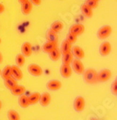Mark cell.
Returning a JSON list of instances; mask_svg holds the SVG:
<instances>
[{
    "label": "cell",
    "mask_w": 117,
    "mask_h": 120,
    "mask_svg": "<svg viewBox=\"0 0 117 120\" xmlns=\"http://www.w3.org/2000/svg\"><path fill=\"white\" fill-rule=\"evenodd\" d=\"M84 75V80L88 84H95L97 82V72L95 69L93 68H89V69L85 70L83 73Z\"/></svg>",
    "instance_id": "obj_1"
},
{
    "label": "cell",
    "mask_w": 117,
    "mask_h": 120,
    "mask_svg": "<svg viewBox=\"0 0 117 120\" xmlns=\"http://www.w3.org/2000/svg\"><path fill=\"white\" fill-rule=\"evenodd\" d=\"M112 33V27L111 25H103L100 27L97 32V37L99 39H105L108 38Z\"/></svg>",
    "instance_id": "obj_2"
},
{
    "label": "cell",
    "mask_w": 117,
    "mask_h": 120,
    "mask_svg": "<svg viewBox=\"0 0 117 120\" xmlns=\"http://www.w3.org/2000/svg\"><path fill=\"white\" fill-rule=\"evenodd\" d=\"M71 64H72V67H71L72 70L78 75H82L85 70L84 64L79 59L77 58L73 59L71 62Z\"/></svg>",
    "instance_id": "obj_3"
},
{
    "label": "cell",
    "mask_w": 117,
    "mask_h": 120,
    "mask_svg": "<svg viewBox=\"0 0 117 120\" xmlns=\"http://www.w3.org/2000/svg\"><path fill=\"white\" fill-rule=\"evenodd\" d=\"M111 76H112V72L109 69H103L100 72H97V82H106L111 78Z\"/></svg>",
    "instance_id": "obj_4"
},
{
    "label": "cell",
    "mask_w": 117,
    "mask_h": 120,
    "mask_svg": "<svg viewBox=\"0 0 117 120\" xmlns=\"http://www.w3.org/2000/svg\"><path fill=\"white\" fill-rule=\"evenodd\" d=\"M85 107V100L82 96H77L73 101V109L74 110L80 112L82 111Z\"/></svg>",
    "instance_id": "obj_5"
},
{
    "label": "cell",
    "mask_w": 117,
    "mask_h": 120,
    "mask_svg": "<svg viewBox=\"0 0 117 120\" xmlns=\"http://www.w3.org/2000/svg\"><path fill=\"white\" fill-rule=\"evenodd\" d=\"M28 72L31 75L35 76V77H39L43 74L42 68L36 64H29L28 67Z\"/></svg>",
    "instance_id": "obj_6"
},
{
    "label": "cell",
    "mask_w": 117,
    "mask_h": 120,
    "mask_svg": "<svg viewBox=\"0 0 117 120\" xmlns=\"http://www.w3.org/2000/svg\"><path fill=\"white\" fill-rule=\"evenodd\" d=\"M111 44L108 41H105L102 43L99 47L100 54V55H102L103 56H108L111 53Z\"/></svg>",
    "instance_id": "obj_7"
},
{
    "label": "cell",
    "mask_w": 117,
    "mask_h": 120,
    "mask_svg": "<svg viewBox=\"0 0 117 120\" xmlns=\"http://www.w3.org/2000/svg\"><path fill=\"white\" fill-rule=\"evenodd\" d=\"M85 27L83 24H75L70 27L69 33H71L78 36L85 32Z\"/></svg>",
    "instance_id": "obj_8"
},
{
    "label": "cell",
    "mask_w": 117,
    "mask_h": 120,
    "mask_svg": "<svg viewBox=\"0 0 117 120\" xmlns=\"http://www.w3.org/2000/svg\"><path fill=\"white\" fill-rule=\"evenodd\" d=\"M60 72H61V75L63 78H69L72 75V68L69 64H63L61 67Z\"/></svg>",
    "instance_id": "obj_9"
},
{
    "label": "cell",
    "mask_w": 117,
    "mask_h": 120,
    "mask_svg": "<svg viewBox=\"0 0 117 120\" xmlns=\"http://www.w3.org/2000/svg\"><path fill=\"white\" fill-rule=\"evenodd\" d=\"M47 88L50 90H58L62 87V83L58 80H51L47 82Z\"/></svg>",
    "instance_id": "obj_10"
},
{
    "label": "cell",
    "mask_w": 117,
    "mask_h": 120,
    "mask_svg": "<svg viewBox=\"0 0 117 120\" xmlns=\"http://www.w3.org/2000/svg\"><path fill=\"white\" fill-rule=\"evenodd\" d=\"M11 71H12V77L16 80H20L23 79V72L20 67L17 65H13L11 66Z\"/></svg>",
    "instance_id": "obj_11"
},
{
    "label": "cell",
    "mask_w": 117,
    "mask_h": 120,
    "mask_svg": "<svg viewBox=\"0 0 117 120\" xmlns=\"http://www.w3.org/2000/svg\"><path fill=\"white\" fill-rule=\"evenodd\" d=\"M21 53L25 57H28L32 54V46L29 42H25L22 45Z\"/></svg>",
    "instance_id": "obj_12"
},
{
    "label": "cell",
    "mask_w": 117,
    "mask_h": 120,
    "mask_svg": "<svg viewBox=\"0 0 117 120\" xmlns=\"http://www.w3.org/2000/svg\"><path fill=\"white\" fill-rule=\"evenodd\" d=\"M33 4L30 0H26V2L21 4V12L23 15H29L32 10Z\"/></svg>",
    "instance_id": "obj_13"
},
{
    "label": "cell",
    "mask_w": 117,
    "mask_h": 120,
    "mask_svg": "<svg viewBox=\"0 0 117 120\" xmlns=\"http://www.w3.org/2000/svg\"><path fill=\"white\" fill-rule=\"evenodd\" d=\"M51 96L49 93H44L40 96V98L39 102L42 106H47L49 105L50 102H51Z\"/></svg>",
    "instance_id": "obj_14"
},
{
    "label": "cell",
    "mask_w": 117,
    "mask_h": 120,
    "mask_svg": "<svg viewBox=\"0 0 117 120\" xmlns=\"http://www.w3.org/2000/svg\"><path fill=\"white\" fill-rule=\"evenodd\" d=\"M72 54L73 55L77 58V59H82L85 58V51H84L80 46H73L72 49Z\"/></svg>",
    "instance_id": "obj_15"
},
{
    "label": "cell",
    "mask_w": 117,
    "mask_h": 120,
    "mask_svg": "<svg viewBox=\"0 0 117 120\" xmlns=\"http://www.w3.org/2000/svg\"><path fill=\"white\" fill-rule=\"evenodd\" d=\"M57 47V43L47 41V42L44 43V45L42 46V49H43V51H44V52L49 54V52H51L52 51L55 49Z\"/></svg>",
    "instance_id": "obj_16"
},
{
    "label": "cell",
    "mask_w": 117,
    "mask_h": 120,
    "mask_svg": "<svg viewBox=\"0 0 117 120\" xmlns=\"http://www.w3.org/2000/svg\"><path fill=\"white\" fill-rule=\"evenodd\" d=\"M64 27V23L61 21V20H56L55 22H53L51 25V27H50V29L52 30H53L54 32L58 33L59 32H61L63 28Z\"/></svg>",
    "instance_id": "obj_17"
},
{
    "label": "cell",
    "mask_w": 117,
    "mask_h": 120,
    "mask_svg": "<svg viewBox=\"0 0 117 120\" xmlns=\"http://www.w3.org/2000/svg\"><path fill=\"white\" fill-rule=\"evenodd\" d=\"M81 10L83 15L88 18H91L93 15V9L90 8L89 6H87L85 3L81 4Z\"/></svg>",
    "instance_id": "obj_18"
},
{
    "label": "cell",
    "mask_w": 117,
    "mask_h": 120,
    "mask_svg": "<svg viewBox=\"0 0 117 120\" xmlns=\"http://www.w3.org/2000/svg\"><path fill=\"white\" fill-rule=\"evenodd\" d=\"M46 38L47 41H50V42H54V43H57L58 41V36L57 33L54 32L53 30H52L51 29H49L46 35Z\"/></svg>",
    "instance_id": "obj_19"
},
{
    "label": "cell",
    "mask_w": 117,
    "mask_h": 120,
    "mask_svg": "<svg viewBox=\"0 0 117 120\" xmlns=\"http://www.w3.org/2000/svg\"><path fill=\"white\" fill-rule=\"evenodd\" d=\"M61 51L60 49H58L57 47L52 51L51 52L49 53V56L51 59L52 61H57L58 59H60L61 57Z\"/></svg>",
    "instance_id": "obj_20"
},
{
    "label": "cell",
    "mask_w": 117,
    "mask_h": 120,
    "mask_svg": "<svg viewBox=\"0 0 117 120\" xmlns=\"http://www.w3.org/2000/svg\"><path fill=\"white\" fill-rule=\"evenodd\" d=\"M18 104L22 108H27L28 106H29L30 104L28 101V96L25 95V94L20 95L18 98Z\"/></svg>",
    "instance_id": "obj_21"
},
{
    "label": "cell",
    "mask_w": 117,
    "mask_h": 120,
    "mask_svg": "<svg viewBox=\"0 0 117 120\" xmlns=\"http://www.w3.org/2000/svg\"><path fill=\"white\" fill-rule=\"evenodd\" d=\"M4 85L8 88L10 89V90L12 89H13L17 85H18V82H17V80L13 78V77H11V78H8V79H6V80H4Z\"/></svg>",
    "instance_id": "obj_22"
},
{
    "label": "cell",
    "mask_w": 117,
    "mask_h": 120,
    "mask_svg": "<svg viewBox=\"0 0 117 120\" xmlns=\"http://www.w3.org/2000/svg\"><path fill=\"white\" fill-rule=\"evenodd\" d=\"M26 91V89L24 86L23 85H17L16 86L11 90V93L15 96H20L23 95Z\"/></svg>",
    "instance_id": "obj_23"
},
{
    "label": "cell",
    "mask_w": 117,
    "mask_h": 120,
    "mask_svg": "<svg viewBox=\"0 0 117 120\" xmlns=\"http://www.w3.org/2000/svg\"><path fill=\"white\" fill-rule=\"evenodd\" d=\"M72 44H70V43L67 41V40H64L61 44V53L63 54H65L66 53H69L70 51H71V49H72Z\"/></svg>",
    "instance_id": "obj_24"
},
{
    "label": "cell",
    "mask_w": 117,
    "mask_h": 120,
    "mask_svg": "<svg viewBox=\"0 0 117 120\" xmlns=\"http://www.w3.org/2000/svg\"><path fill=\"white\" fill-rule=\"evenodd\" d=\"M1 76L4 80L8 79L12 77V71H11V66L7 65L6 66L2 71H1Z\"/></svg>",
    "instance_id": "obj_25"
},
{
    "label": "cell",
    "mask_w": 117,
    "mask_h": 120,
    "mask_svg": "<svg viewBox=\"0 0 117 120\" xmlns=\"http://www.w3.org/2000/svg\"><path fill=\"white\" fill-rule=\"evenodd\" d=\"M41 94L38 92L33 93L28 96V101H29V104L30 105H33L36 104L39 102V98H40Z\"/></svg>",
    "instance_id": "obj_26"
},
{
    "label": "cell",
    "mask_w": 117,
    "mask_h": 120,
    "mask_svg": "<svg viewBox=\"0 0 117 120\" xmlns=\"http://www.w3.org/2000/svg\"><path fill=\"white\" fill-rule=\"evenodd\" d=\"M73 55L71 51H70V52H69V53H66L65 54H63V56H62L63 64L70 65L73 61Z\"/></svg>",
    "instance_id": "obj_27"
},
{
    "label": "cell",
    "mask_w": 117,
    "mask_h": 120,
    "mask_svg": "<svg viewBox=\"0 0 117 120\" xmlns=\"http://www.w3.org/2000/svg\"><path fill=\"white\" fill-rule=\"evenodd\" d=\"M7 117L9 120H20V114L15 110H10L7 112Z\"/></svg>",
    "instance_id": "obj_28"
},
{
    "label": "cell",
    "mask_w": 117,
    "mask_h": 120,
    "mask_svg": "<svg viewBox=\"0 0 117 120\" xmlns=\"http://www.w3.org/2000/svg\"><path fill=\"white\" fill-rule=\"evenodd\" d=\"M26 62V57H25L22 54H19L16 56L15 57V63H16V65L20 67H23Z\"/></svg>",
    "instance_id": "obj_29"
},
{
    "label": "cell",
    "mask_w": 117,
    "mask_h": 120,
    "mask_svg": "<svg viewBox=\"0 0 117 120\" xmlns=\"http://www.w3.org/2000/svg\"><path fill=\"white\" fill-rule=\"evenodd\" d=\"M65 40L68 41L70 44H73L75 43L77 41V36L74 35V34L71 33H69L68 34L66 35V38Z\"/></svg>",
    "instance_id": "obj_30"
},
{
    "label": "cell",
    "mask_w": 117,
    "mask_h": 120,
    "mask_svg": "<svg viewBox=\"0 0 117 120\" xmlns=\"http://www.w3.org/2000/svg\"><path fill=\"white\" fill-rule=\"evenodd\" d=\"M85 4L90 8H92V9H95L98 5V2L95 1V0H86Z\"/></svg>",
    "instance_id": "obj_31"
},
{
    "label": "cell",
    "mask_w": 117,
    "mask_h": 120,
    "mask_svg": "<svg viewBox=\"0 0 117 120\" xmlns=\"http://www.w3.org/2000/svg\"><path fill=\"white\" fill-rule=\"evenodd\" d=\"M111 91L114 96H117V80L116 79L111 84Z\"/></svg>",
    "instance_id": "obj_32"
},
{
    "label": "cell",
    "mask_w": 117,
    "mask_h": 120,
    "mask_svg": "<svg viewBox=\"0 0 117 120\" xmlns=\"http://www.w3.org/2000/svg\"><path fill=\"white\" fill-rule=\"evenodd\" d=\"M32 4H34L35 5H40L41 3V0H30Z\"/></svg>",
    "instance_id": "obj_33"
},
{
    "label": "cell",
    "mask_w": 117,
    "mask_h": 120,
    "mask_svg": "<svg viewBox=\"0 0 117 120\" xmlns=\"http://www.w3.org/2000/svg\"><path fill=\"white\" fill-rule=\"evenodd\" d=\"M5 10V7H4V5L2 3H0V14H2V12H4Z\"/></svg>",
    "instance_id": "obj_34"
},
{
    "label": "cell",
    "mask_w": 117,
    "mask_h": 120,
    "mask_svg": "<svg viewBox=\"0 0 117 120\" xmlns=\"http://www.w3.org/2000/svg\"><path fill=\"white\" fill-rule=\"evenodd\" d=\"M2 62H3V56L1 53V51H0V64H1Z\"/></svg>",
    "instance_id": "obj_35"
},
{
    "label": "cell",
    "mask_w": 117,
    "mask_h": 120,
    "mask_svg": "<svg viewBox=\"0 0 117 120\" xmlns=\"http://www.w3.org/2000/svg\"><path fill=\"white\" fill-rule=\"evenodd\" d=\"M18 1L20 4H22V3H23L24 2H26V0H18Z\"/></svg>",
    "instance_id": "obj_36"
},
{
    "label": "cell",
    "mask_w": 117,
    "mask_h": 120,
    "mask_svg": "<svg viewBox=\"0 0 117 120\" xmlns=\"http://www.w3.org/2000/svg\"><path fill=\"white\" fill-rule=\"evenodd\" d=\"M2 103L1 101H0V110H1V109H2Z\"/></svg>",
    "instance_id": "obj_37"
},
{
    "label": "cell",
    "mask_w": 117,
    "mask_h": 120,
    "mask_svg": "<svg viewBox=\"0 0 117 120\" xmlns=\"http://www.w3.org/2000/svg\"><path fill=\"white\" fill-rule=\"evenodd\" d=\"M91 120H98L97 119H96V118H92L91 119Z\"/></svg>",
    "instance_id": "obj_38"
},
{
    "label": "cell",
    "mask_w": 117,
    "mask_h": 120,
    "mask_svg": "<svg viewBox=\"0 0 117 120\" xmlns=\"http://www.w3.org/2000/svg\"><path fill=\"white\" fill-rule=\"evenodd\" d=\"M1 43H2V39L0 38V44H1Z\"/></svg>",
    "instance_id": "obj_39"
},
{
    "label": "cell",
    "mask_w": 117,
    "mask_h": 120,
    "mask_svg": "<svg viewBox=\"0 0 117 120\" xmlns=\"http://www.w3.org/2000/svg\"><path fill=\"white\" fill-rule=\"evenodd\" d=\"M0 75H1V70H0Z\"/></svg>",
    "instance_id": "obj_40"
},
{
    "label": "cell",
    "mask_w": 117,
    "mask_h": 120,
    "mask_svg": "<svg viewBox=\"0 0 117 120\" xmlns=\"http://www.w3.org/2000/svg\"><path fill=\"white\" fill-rule=\"evenodd\" d=\"M95 1H97V2H98V1H99V0H95Z\"/></svg>",
    "instance_id": "obj_41"
}]
</instances>
